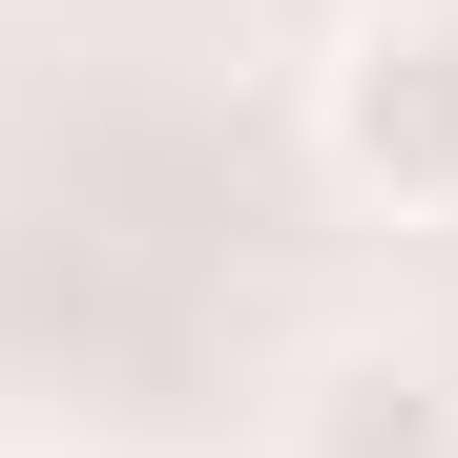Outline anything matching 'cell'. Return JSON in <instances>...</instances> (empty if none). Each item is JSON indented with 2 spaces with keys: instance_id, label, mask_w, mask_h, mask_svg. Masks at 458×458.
<instances>
[{
  "instance_id": "obj_1",
  "label": "cell",
  "mask_w": 458,
  "mask_h": 458,
  "mask_svg": "<svg viewBox=\"0 0 458 458\" xmlns=\"http://www.w3.org/2000/svg\"><path fill=\"white\" fill-rule=\"evenodd\" d=\"M313 146H334V188L396 208V229L458 208V0H396V21H354L313 63Z\"/></svg>"
},
{
  "instance_id": "obj_2",
  "label": "cell",
  "mask_w": 458,
  "mask_h": 458,
  "mask_svg": "<svg viewBox=\"0 0 458 458\" xmlns=\"http://www.w3.org/2000/svg\"><path fill=\"white\" fill-rule=\"evenodd\" d=\"M271 458H458V354L437 334H334L271 396Z\"/></svg>"
},
{
  "instance_id": "obj_3",
  "label": "cell",
  "mask_w": 458,
  "mask_h": 458,
  "mask_svg": "<svg viewBox=\"0 0 458 458\" xmlns=\"http://www.w3.org/2000/svg\"><path fill=\"white\" fill-rule=\"evenodd\" d=\"M334 21H396V0H334Z\"/></svg>"
}]
</instances>
